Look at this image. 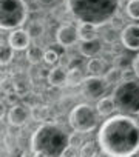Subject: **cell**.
<instances>
[{
    "mask_svg": "<svg viewBox=\"0 0 139 157\" xmlns=\"http://www.w3.org/2000/svg\"><path fill=\"white\" fill-rule=\"evenodd\" d=\"M96 140L108 157H133L139 154V120L128 114H114L102 122Z\"/></svg>",
    "mask_w": 139,
    "mask_h": 157,
    "instance_id": "cell-1",
    "label": "cell"
},
{
    "mask_svg": "<svg viewBox=\"0 0 139 157\" xmlns=\"http://www.w3.org/2000/svg\"><path fill=\"white\" fill-rule=\"evenodd\" d=\"M30 149L36 157H65L70 151V132L56 122H43L31 134Z\"/></svg>",
    "mask_w": 139,
    "mask_h": 157,
    "instance_id": "cell-2",
    "label": "cell"
},
{
    "mask_svg": "<svg viewBox=\"0 0 139 157\" xmlns=\"http://www.w3.org/2000/svg\"><path fill=\"white\" fill-rule=\"evenodd\" d=\"M70 14L79 23H93L99 28L108 25L117 14L121 0H65Z\"/></svg>",
    "mask_w": 139,
    "mask_h": 157,
    "instance_id": "cell-3",
    "label": "cell"
},
{
    "mask_svg": "<svg viewBox=\"0 0 139 157\" xmlns=\"http://www.w3.org/2000/svg\"><path fill=\"white\" fill-rule=\"evenodd\" d=\"M101 114L96 109V105H91L88 102L77 103L71 108L68 114V125L73 131L82 132V134H91L102 125Z\"/></svg>",
    "mask_w": 139,
    "mask_h": 157,
    "instance_id": "cell-4",
    "label": "cell"
},
{
    "mask_svg": "<svg viewBox=\"0 0 139 157\" xmlns=\"http://www.w3.org/2000/svg\"><path fill=\"white\" fill-rule=\"evenodd\" d=\"M117 111L122 114H137L139 113V80L131 78V80H124L119 85L113 88L111 93Z\"/></svg>",
    "mask_w": 139,
    "mask_h": 157,
    "instance_id": "cell-5",
    "label": "cell"
},
{
    "mask_svg": "<svg viewBox=\"0 0 139 157\" xmlns=\"http://www.w3.org/2000/svg\"><path fill=\"white\" fill-rule=\"evenodd\" d=\"M30 17L26 0H2V26L3 31L20 29Z\"/></svg>",
    "mask_w": 139,
    "mask_h": 157,
    "instance_id": "cell-6",
    "label": "cell"
},
{
    "mask_svg": "<svg viewBox=\"0 0 139 157\" xmlns=\"http://www.w3.org/2000/svg\"><path fill=\"white\" fill-rule=\"evenodd\" d=\"M110 90V83L104 75H87L84 83L81 85L82 96L90 102H97L102 97L107 96V91Z\"/></svg>",
    "mask_w": 139,
    "mask_h": 157,
    "instance_id": "cell-7",
    "label": "cell"
},
{
    "mask_svg": "<svg viewBox=\"0 0 139 157\" xmlns=\"http://www.w3.org/2000/svg\"><path fill=\"white\" fill-rule=\"evenodd\" d=\"M56 42L59 46H62L65 49L79 46L81 37H79L77 26L73 23H62L56 31Z\"/></svg>",
    "mask_w": 139,
    "mask_h": 157,
    "instance_id": "cell-8",
    "label": "cell"
},
{
    "mask_svg": "<svg viewBox=\"0 0 139 157\" xmlns=\"http://www.w3.org/2000/svg\"><path fill=\"white\" fill-rule=\"evenodd\" d=\"M33 119V109L23 103H16L10 108L6 114V120L11 126L14 128H22L25 126L30 120Z\"/></svg>",
    "mask_w": 139,
    "mask_h": 157,
    "instance_id": "cell-9",
    "label": "cell"
},
{
    "mask_svg": "<svg viewBox=\"0 0 139 157\" xmlns=\"http://www.w3.org/2000/svg\"><path fill=\"white\" fill-rule=\"evenodd\" d=\"M119 40L125 49L139 52V23L125 25V28L119 33Z\"/></svg>",
    "mask_w": 139,
    "mask_h": 157,
    "instance_id": "cell-10",
    "label": "cell"
},
{
    "mask_svg": "<svg viewBox=\"0 0 139 157\" xmlns=\"http://www.w3.org/2000/svg\"><path fill=\"white\" fill-rule=\"evenodd\" d=\"M8 45L14 49V51H26L30 46H31V42H33V37L30 34L28 29H14V31H10L8 34V39H6Z\"/></svg>",
    "mask_w": 139,
    "mask_h": 157,
    "instance_id": "cell-11",
    "label": "cell"
},
{
    "mask_svg": "<svg viewBox=\"0 0 139 157\" xmlns=\"http://www.w3.org/2000/svg\"><path fill=\"white\" fill-rule=\"evenodd\" d=\"M68 69L65 65H54L46 74V80L54 88H63L68 85Z\"/></svg>",
    "mask_w": 139,
    "mask_h": 157,
    "instance_id": "cell-12",
    "label": "cell"
},
{
    "mask_svg": "<svg viewBox=\"0 0 139 157\" xmlns=\"http://www.w3.org/2000/svg\"><path fill=\"white\" fill-rule=\"evenodd\" d=\"M104 49V40L96 39V40H90V42H81L79 43V52L87 57V59H93L97 57Z\"/></svg>",
    "mask_w": 139,
    "mask_h": 157,
    "instance_id": "cell-13",
    "label": "cell"
},
{
    "mask_svg": "<svg viewBox=\"0 0 139 157\" xmlns=\"http://www.w3.org/2000/svg\"><path fill=\"white\" fill-rule=\"evenodd\" d=\"M96 109L101 114V117H104V119H108V117L114 116L116 111H117V106H116V102H114L113 96H105L101 100H97L96 102Z\"/></svg>",
    "mask_w": 139,
    "mask_h": 157,
    "instance_id": "cell-14",
    "label": "cell"
},
{
    "mask_svg": "<svg viewBox=\"0 0 139 157\" xmlns=\"http://www.w3.org/2000/svg\"><path fill=\"white\" fill-rule=\"evenodd\" d=\"M77 29H79L81 42H90V40L101 39V31H99L101 28L93 23H81L77 25Z\"/></svg>",
    "mask_w": 139,
    "mask_h": 157,
    "instance_id": "cell-15",
    "label": "cell"
},
{
    "mask_svg": "<svg viewBox=\"0 0 139 157\" xmlns=\"http://www.w3.org/2000/svg\"><path fill=\"white\" fill-rule=\"evenodd\" d=\"M87 72L88 75H105V72L108 71L107 68V60L104 57H93V59H88L87 62Z\"/></svg>",
    "mask_w": 139,
    "mask_h": 157,
    "instance_id": "cell-16",
    "label": "cell"
},
{
    "mask_svg": "<svg viewBox=\"0 0 139 157\" xmlns=\"http://www.w3.org/2000/svg\"><path fill=\"white\" fill-rule=\"evenodd\" d=\"M101 152H102V151H101V146H99L97 140H93V139H88V140L81 146V149L77 151V154H79L81 157H99Z\"/></svg>",
    "mask_w": 139,
    "mask_h": 157,
    "instance_id": "cell-17",
    "label": "cell"
},
{
    "mask_svg": "<svg viewBox=\"0 0 139 157\" xmlns=\"http://www.w3.org/2000/svg\"><path fill=\"white\" fill-rule=\"evenodd\" d=\"M45 57V51L37 46V45H31L28 49H26V60L31 63V65H39Z\"/></svg>",
    "mask_w": 139,
    "mask_h": 157,
    "instance_id": "cell-18",
    "label": "cell"
},
{
    "mask_svg": "<svg viewBox=\"0 0 139 157\" xmlns=\"http://www.w3.org/2000/svg\"><path fill=\"white\" fill-rule=\"evenodd\" d=\"M84 72L81 71V68H70L68 69V85L70 86H81L85 80Z\"/></svg>",
    "mask_w": 139,
    "mask_h": 157,
    "instance_id": "cell-19",
    "label": "cell"
},
{
    "mask_svg": "<svg viewBox=\"0 0 139 157\" xmlns=\"http://www.w3.org/2000/svg\"><path fill=\"white\" fill-rule=\"evenodd\" d=\"M104 77L107 78V82L110 83V86H113V85L116 86V85H119L121 82H124V71H121V69L111 66V68H108V71L105 72Z\"/></svg>",
    "mask_w": 139,
    "mask_h": 157,
    "instance_id": "cell-20",
    "label": "cell"
},
{
    "mask_svg": "<svg viewBox=\"0 0 139 157\" xmlns=\"http://www.w3.org/2000/svg\"><path fill=\"white\" fill-rule=\"evenodd\" d=\"M14 56H16V51L8 45L6 40H3V42H2V65H3V66L10 65V63L14 60Z\"/></svg>",
    "mask_w": 139,
    "mask_h": 157,
    "instance_id": "cell-21",
    "label": "cell"
},
{
    "mask_svg": "<svg viewBox=\"0 0 139 157\" xmlns=\"http://www.w3.org/2000/svg\"><path fill=\"white\" fill-rule=\"evenodd\" d=\"M131 65H133V59H128L127 56L124 54H119L113 59V66L121 69V71H127V69H131Z\"/></svg>",
    "mask_w": 139,
    "mask_h": 157,
    "instance_id": "cell-22",
    "label": "cell"
},
{
    "mask_svg": "<svg viewBox=\"0 0 139 157\" xmlns=\"http://www.w3.org/2000/svg\"><path fill=\"white\" fill-rule=\"evenodd\" d=\"M125 14L133 20H139V0H128L125 5Z\"/></svg>",
    "mask_w": 139,
    "mask_h": 157,
    "instance_id": "cell-23",
    "label": "cell"
},
{
    "mask_svg": "<svg viewBox=\"0 0 139 157\" xmlns=\"http://www.w3.org/2000/svg\"><path fill=\"white\" fill-rule=\"evenodd\" d=\"M85 134H82V132H76V131H73L71 134H70V148L71 149H81V146L87 142V139L84 137Z\"/></svg>",
    "mask_w": 139,
    "mask_h": 157,
    "instance_id": "cell-24",
    "label": "cell"
},
{
    "mask_svg": "<svg viewBox=\"0 0 139 157\" xmlns=\"http://www.w3.org/2000/svg\"><path fill=\"white\" fill-rule=\"evenodd\" d=\"M43 62H45L46 65H51V66L57 65V62H59V54H57V51H54V49H46V51H45Z\"/></svg>",
    "mask_w": 139,
    "mask_h": 157,
    "instance_id": "cell-25",
    "label": "cell"
},
{
    "mask_svg": "<svg viewBox=\"0 0 139 157\" xmlns=\"http://www.w3.org/2000/svg\"><path fill=\"white\" fill-rule=\"evenodd\" d=\"M28 31H30L31 37L34 39V37H40V36L43 34L45 28H43L42 22H40V23H39V22H33V23H31V25L28 26Z\"/></svg>",
    "mask_w": 139,
    "mask_h": 157,
    "instance_id": "cell-26",
    "label": "cell"
},
{
    "mask_svg": "<svg viewBox=\"0 0 139 157\" xmlns=\"http://www.w3.org/2000/svg\"><path fill=\"white\" fill-rule=\"evenodd\" d=\"M131 69L134 72V77L139 80V52L133 57V65H131Z\"/></svg>",
    "mask_w": 139,
    "mask_h": 157,
    "instance_id": "cell-27",
    "label": "cell"
},
{
    "mask_svg": "<svg viewBox=\"0 0 139 157\" xmlns=\"http://www.w3.org/2000/svg\"><path fill=\"white\" fill-rule=\"evenodd\" d=\"M20 157H36V155H34V152H33V151L30 149V151H23Z\"/></svg>",
    "mask_w": 139,
    "mask_h": 157,
    "instance_id": "cell-28",
    "label": "cell"
},
{
    "mask_svg": "<svg viewBox=\"0 0 139 157\" xmlns=\"http://www.w3.org/2000/svg\"><path fill=\"white\" fill-rule=\"evenodd\" d=\"M73 157H81V155H79V154H74V155H73Z\"/></svg>",
    "mask_w": 139,
    "mask_h": 157,
    "instance_id": "cell-29",
    "label": "cell"
},
{
    "mask_svg": "<svg viewBox=\"0 0 139 157\" xmlns=\"http://www.w3.org/2000/svg\"><path fill=\"white\" fill-rule=\"evenodd\" d=\"M133 157H139V154H136V155H133Z\"/></svg>",
    "mask_w": 139,
    "mask_h": 157,
    "instance_id": "cell-30",
    "label": "cell"
},
{
    "mask_svg": "<svg viewBox=\"0 0 139 157\" xmlns=\"http://www.w3.org/2000/svg\"><path fill=\"white\" fill-rule=\"evenodd\" d=\"M136 116H137V120H139V113H137V114H136Z\"/></svg>",
    "mask_w": 139,
    "mask_h": 157,
    "instance_id": "cell-31",
    "label": "cell"
},
{
    "mask_svg": "<svg viewBox=\"0 0 139 157\" xmlns=\"http://www.w3.org/2000/svg\"><path fill=\"white\" fill-rule=\"evenodd\" d=\"M127 2H128V0H127Z\"/></svg>",
    "mask_w": 139,
    "mask_h": 157,
    "instance_id": "cell-32",
    "label": "cell"
}]
</instances>
